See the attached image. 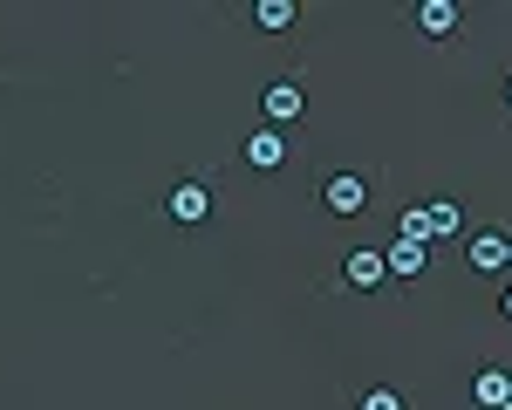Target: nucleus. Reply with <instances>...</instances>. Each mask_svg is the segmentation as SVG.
Masks as SVG:
<instances>
[{
    "instance_id": "nucleus-16",
    "label": "nucleus",
    "mask_w": 512,
    "mask_h": 410,
    "mask_svg": "<svg viewBox=\"0 0 512 410\" xmlns=\"http://www.w3.org/2000/svg\"><path fill=\"white\" fill-rule=\"evenodd\" d=\"M506 410H512V390H506Z\"/></svg>"
},
{
    "instance_id": "nucleus-11",
    "label": "nucleus",
    "mask_w": 512,
    "mask_h": 410,
    "mask_svg": "<svg viewBox=\"0 0 512 410\" xmlns=\"http://www.w3.org/2000/svg\"><path fill=\"white\" fill-rule=\"evenodd\" d=\"M253 14H260V28H294V14H301V7H294V0H260V7H253Z\"/></svg>"
},
{
    "instance_id": "nucleus-15",
    "label": "nucleus",
    "mask_w": 512,
    "mask_h": 410,
    "mask_svg": "<svg viewBox=\"0 0 512 410\" xmlns=\"http://www.w3.org/2000/svg\"><path fill=\"white\" fill-rule=\"evenodd\" d=\"M506 103H512V76H506Z\"/></svg>"
},
{
    "instance_id": "nucleus-9",
    "label": "nucleus",
    "mask_w": 512,
    "mask_h": 410,
    "mask_svg": "<svg viewBox=\"0 0 512 410\" xmlns=\"http://www.w3.org/2000/svg\"><path fill=\"white\" fill-rule=\"evenodd\" d=\"M506 390H512L506 369H485V376H478V404L485 410H506Z\"/></svg>"
},
{
    "instance_id": "nucleus-14",
    "label": "nucleus",
    "mask_w": 512,
    "mask_h": 410,
    "mask_svg": "<svg viewBox=\"0 0 512 410\" xmlns=\"http://www.w3.org/2000/svg\"><path fill=\"white\" fill-rule=\"evenodd\" d=\"M499 308H506V322H512V287H506V301H499Z\"/></svg>"
},
{
    "instance_id": "nucleus-5",
    "label": "nucleus",
    "mask_w": 512,
    "mask_h": 410,
    "mask_svg": "<svg viewBox=\"0 0 512 410\" xmlns=\"http://www.w3.org/2000/svg\"><path fill=\"white\" fill-rule=\"evenodd\" d=\"M205 212H212L205 185H198V178H185V185L171 192V219H178V226H205Z\"/></svg>"
},
{
    "instance_id": "nucleus-6",
    "label": "nucleus",
    "mask_w": 512,
    "mask_h": 410,
    "mask_svg": "<svg viewBox=\"0 0 512 410\" xmlns=\"http://www.w3.org/2000/svg\"><path fill=\"white\" fill-rule=\"evenodd\" d=\"M506 260H512V233H478L472 240V267L478 274H499Z\"/></svg>"
},
{
    "instance_id": "nucleus-1",
    "label": "nucleus",
    "mask_w": 512,
    "mask_h": 410,
    "mask_svg": "<svg viewBox=\"0 0 512 410\" xmlns=\"http://www.w3.org/2000/svg\"><path fill=\"white\" fill-rule=\"evenodd\" d=\"M321 199H328V212H342V219H355V212H362V205H369V185H362V178H355V171H335V178H328V192H321Z\"/></svg>"
},
{
    "instance_id": "nucleus-4",
    "label": "nucleus",
    "mask_w": 512,
    "mask_h": 410,
    "mask_svg": "<svg viewBox=\"0 0 512 410\" xmlns=\"http://www.w3.org/2000/svg\"><path fill=\"white\" fill-rule=\"evenodd\" d=\"M246 164H253V171H280V164H287V137H280L274 123L246 137Z\"/></svg>"
},
{
    "instance_id": "nucleus-12",
    "label": "nucleus",
    "mask_w": 512,
    "mask_h": 410,
    "mask_svg": "<svg viewBox=\"0 0 512 410\" xmlns=\"http://www.w3.org/2000/svg\"><path fill=\"white\" fill-rule=\"evenodd\" d=\"M431 240H458V205H451V199L431 205Z\"/></svg>"
},
{
    "instance_id": "nucleus-2",
    "label": "nucleus",
    "mask_w": 512,
    "mask_h": 410,
    "mask_svg": "<svg viewBox=\"0 0 512 410\" xmlns=\"http://www.w3.org/2000/svg\"><path fill=\"white\" fill-rule=\"evenodd\" d=\"M342 281H349V287H383V281H390V260H383L376 246H355L349 267H342Z\"/></svg>"
},
{
    "instance_id": "nucleus-17",
    "label": "nucleus",
    "mask_w": 512,
    "mask_h": 410,
    "mask_svg": "<svg viewBox=\"0 0 512 410\" xmlns=\"http://www.w3.org/2000/svg\"><path fill=\"white\" fill-rule=\"evenodd\" d=\"M506 267H512V260H506Z\"/></svg>"
},
{
    "instance_id": "nucleus-7",
    "label": "nucleus",
    "mask_w": 512,
    "mask_h": 410,
    "mask_svg": "<svg viewBox=\"0 0 512 410\" xmlns=\"http://www.w3.org/2000/svg\"><path fill=\"white\" fill-rule=\"evenodd\" d=\"M424 253H431V246L390 240V253H383V260H390V274H403V281H417V274H424Z\"/></svg>"
},
{
    "instance_id": "nucleus-8",
    "label": "nucleus",
    "mask_w": 512,
    "mask_h": 410,
    "mask_svg": "<svg viewBox=\"0 0 512 410\" xmlns=\"http://www.w3.org/2000/svg\"><path fill=\"white\" fill-rule=\"evenodd\" d=\"M417 28H424V35H451V28H458V7H451V0H424V7H417Z\"/></svg>"
},
{
    "instance_id": "nucleus-13",
    "label": "nucleus",
    "mask_w": 512,
    "mask_h": 410,
    "mask_svg": "<svg viewBox=\"0 0 512 410\" xmlns=\"http://www.w3.org/2000/svg\"><path fill=\"white\" fill-rule=\"evenodd\" d=\"M362 410H403V390H390V383H376V390L362 397Z\"/></svg>"
},
{
    "instance_id": "nucleus-3",
    "label": "nucleus",
    "mask_w": 512,
    "mask_h": 410,
    "mask_svg": "<svg viewBox=\"0 0 512 410\" xmlns=\"http://www.w3.org/2000/svg\"><path fill=\"white\" fill-rule=\"evenodd\" d=\"M308 117V96H301V82H274V89H267V123H301Z\"/></svg>"
},
{
    "instance_id": "nucleus-10",
    "label": "nucleus",
    "mask_w": 512,
    "mask_h": 410,
    "mask_svg": "<svg viewBox=\"0 0 512 410\" xmlns=\"http://www.w3.org/2000/svg\"><path fill=\"white\" fill-rule=\"evenodd\" d=\"M396 240L431 246V205H424V212H403V219H396Z\"/></svg>"
}]
</instances>
